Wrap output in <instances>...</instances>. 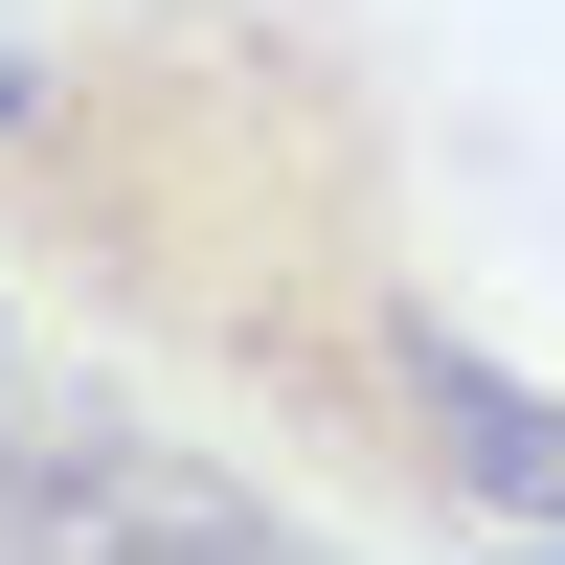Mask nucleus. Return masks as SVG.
Returning <instances> with one entry per match:
<instances>
[{
  "label": "nucleus",
  "mask_w": 565,
  "mask_h": 565,
  "mask_svg": "<svg viewBox=\"0 0 565 565\" xmlns=\"http://www.w3.org/2000/svg\"><path fill=\"white\" fill-rule=\"evenodd\" d=\"M0 271L90 317V362L181 385L271 476L430 498L476 407V317L430 271V136L340 0H114L0 136Z\"/></svg>",
  "instance_id": "nucleus-1"
},
{
  "label": "nucleus",
  "mask_w": 565,
  "mask_h": 565,
  "mask_svg": "<svg viewBox=\"0 0 565 565\" xmlns=\"http://www.w3.org/2000/svg\"><path fill=\"white\" fill-rule=\"evenodd\" d=\"M45 68H68V23H0V136L45 114Z\"/></svg>",
  "instance_id": "nucleus-2"
},
{
  "label": "nucleus",
  "mask_w": 565,
  "mask_h": 565,
  "mask_svg": "<svg viewBox=\"0 0 565 565\" xmlns=\"http://www.w3.org/2000/svg\"><path fill=\"white\" fill-rule=\"evenodd\" d=\"M0 385H23V271H0Z\"/></svg>",
  "instance_id": "nucleus-3"
},
{
  "label": "nucleus",
  "mask_w": 565,
  "mask_h": 565,
  "mask_svg": "<svg viewBox=\"0 0 565 565\" xmlns=\"http://www.w3.org/2000/svg\"><path fill=\"white\" fill-rule=\"evenodd\" d=\"M498 565H565V543H498Z\"/></svg>",
  "instance_id": "nucleus-4"
}]
</instances>
